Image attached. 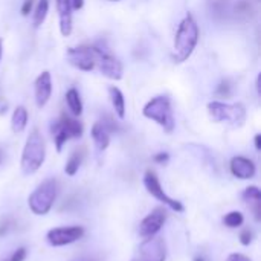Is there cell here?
Listing matches in <instances>:
<instances>
[{"instance_id": "10", "label": "cell", "mask_w": 261, "mask_h": 261, "mask_svg": "<svg viewBox=\"0 0 261 261\" xmlns=\"http://www.w3.org/2000/svg\"><path fill=\"white\" fill-rule=\"evenodd\" d=\"M167 220V211L162 206L154 208L139 225V236L144 239L154 237L164 226Z\"/></svg>"}, {"instance_id": "16", "label": "cell", "mask_w": 261, "mask_h": 261, "mask_svg": "<svg viewBox=\"0 0 261 261\" xmlns=\"http://www.w3.org/2000/svg\"><path fill=\"white\" fill-rule=\"evenodd\" d=\"M58 122H60L61 128L66 132V135L69 136V139L70 138H73V139L81 138V135H83V125H81V122H78L76 119H73V118H70L67 115H61V118H60Z\"/></svg>"}, {"instance_id": "17", "label": "cell", "mask_w": 261, "mask_h": 261, "mask_svg": "<svg viewBox=\"0 0 261 261\" xmlns=\"http://www.w3.org/2000/svg\"><path fill=\"white\" fill-rule=\"evenodd\" d=\"M109 93H110V99H112V104H113V109H115L116 115L121 119H124L125 118V98H124L122 92L118 87L112 86L109 89Z\"/></svg>"}, {"instance_id": "8", "label": "cell", "mask_w": 261, "mask_h": 261, "mask_svg": "<svg viewBox=\"0 0 261 261\" xmlns=\"http://www.w3.org/2000/svg\"><path fill=\"white\" fill-rule=\"evenodd\" d=\"M84 236L83 226H69V228H54L47 232L46 239L50 246H66L78 242Z\"/></svg>"}, {"instance_id": "27", "label": "cell", "mask_w": 261, "mask_h": 261, "mask_svg": "<svg viewBox=\"0 0 261 261\" xmlns=\"http://www.w3.org/2000/svg\"><path fill=\"white\" fill-rule=\"evenodd\" d=\"M252 239H254L252 231L245 229V231H242V232H240V243H242L243 246H249V245L252 243Z\"/></svg>"}, {"instance_id": "24", "label": "cell", "mask_w": 261, "mask_h": 261, "mask_svg": "<svg viewBox=\"0 0 261 261\" xmlns=\"http://www.w3.org/2000/svg\"><path fill=\"white\" fill-rule=\"evenodd\" d=\"M243 199L245 200H254V202H260L261 200V191L258 187H248L243 193Z\"/></svg>"}, {"instance_id": "2", "label": "cell", "mask_w": 261, "mask_h": 261, "mask_svg": "<svg viewBox=\"0 0 261 261\" xmlns=\"http://www.w3.org/2000/svg\"><path fill=\"white\" fill-rule=\"evenodd\" d=\"M46 158V144L41 133L34 128L26 139L23 153H21V171L24 174H34L40 170Z\"/></svg>"}, {"instance_id": "11", "label": "cell", "mask_w": 261, "mask_h": 261, "mask_svg": "<svg viewBox=\"0 0 261 261\" xmlns=\"http://www.w3.org/2000/svg\"><path fill=\"white\" fill-rule=\"evenodd\" d=\"M139 258L142 261H165L167 245L162 237H150L139 246Z\"/></svg>"}, {"instance_id": "39", "label": "cell", "mask_w": 261, "mask_h": 261, "mask_svg": "<svg viewBox=\"0 0 261 261\" xmlns=\"http://www.w3.org/2000/svg\"><path fill=\"white\" fill-rule=\"evenodd\" d=\"M112 2H118V0H112Z\"/></svg>"}, {"instance_id": "29", "label": "cell", "mask_w": 261, "mask_h": 261, "mask_svg": "<svg viewBox=\"0 0 261 261\" xmlns=\"http://www.w3.org/2000/svg\"><path fill=\"white\" fill-rule=\"evenodd\" d=\"M168 159H170V154L168 153H158L153 158V161L158 162V164H165V162H168Z\"/></svg>"}, {"instance_id": "4", "label": "cell", "mask_w": 261, "mask_h": 261, "mask_svg": "<svg viewBox=\"0 0 261 261\" xmlns=\"http://www.w3.org/2000/svg\"><path fill=\"white\" fill-rule=\"evenodd\" d=\"M57 193H58L57 180L55 179H46L29 196V199H28L29 210L35 216H46L50 211V208L57 199Z\"/></svg>"}, {"instance_id": "14", "label": "cell", "mask_w": 261, "mask_h": 261, "mask_svg": "<svg viewBox=\"0 0 261 261\" xmlns=\"http://www.w3.org/2000/svg\"><path fill=\"white\" fill-rule=\"evenodd\" d=\"M57 9L60 15V31L63 37L72 34V6L70 0H57Z\"/></svg>"}, {"instance_id": "19", "label": "cell", "mask_w": 261, "mask_h": 261, "mask_svg": "<svg viewBox=\"0 0 261 261\" xmlns=\"http://www.w3.org/2000/svg\"><path fill=\"white\" fill-rule=\"evenodd\" d=\"M66 102H67V107L69 110L75 115V116H80L81 112H83V102H81V98H80V93L76 89H69L67 93H66Z\"/></svg>"}, {"instance_id": "35", "label": "cell", "mask_w": 261, "mask_h": 261, "mask_svg": "<svg viewBox=\"0 0 261 261\" xmlns=\"http://www.w3.org/2000/svg\"><path fill=\"white\" fill-rule=\"evenodd\" d=\"M2 55H3V40L0 38V60H2Z\"/></svg>"}, {"instance_id": "22", "label": "cell", "mask_w": 261, "mask_h": 261, "mask_svg": "<svg viewBox=\"0 0 261 261\" xmlns=\"http://www.w3.org/2000/svg\"><path fill=\"white\" fill-rule=\"evenodd\" d=\"M47 11H49V0H38L35 12H34V26L35 28H38L44 21Z\"/></svg>"}, {"instance_id": "20", "label": "cell", "mask_w": 261, "mask_h": 261, "mask_svg": "<svg viewBox=\"0 0 261 261\" xmlns=\"http://www.w3.org/2000/svg\"><path fill=\"white\" fill-rule=\"evenodd\" d=\"M83 158H84V148L75 150V151L70 154V158H69V161H67L66 167H64L66 174H69V176H75V174H76V171H78V168H80V165H81V162H83Z\"/></svg>"}, {"instance_id": "6", "label": "cell", "mask_w": 261, "mask_h": 261, "mask_svg": "<svg viewBox=\"0 0 261 261\" xmlns=\"http://www.w3.org/2000/svg\"><path fill=\"white\" fill-rule=\"evenodd\" d=\"M144 185H145V190L148 191V194H151L154 199H158L159 202H162L164 205H167L168 208H171L176 213H184V210H185L184 205L179 200H174V199H171L170 196L165 194V191L162 190V185L159 182V177H158V174L153 170H147L145 171V174H144Z\"/></svg>"}, {"instance_id": "26", "label": "cell", "mask_w": 261, "mask_h": 261, "mask_svg": "<svg viewBox=\"0 0 261 261\" xmlns=\"http://www.w3.org/2000/svg\"><path fill=\"white\" fill-rule=\"evenodd\" d=\"M26 255H28L26 248H18L17 251H14V252L11 254V257H8L6 260L3 261H24Z\"/></svg>"}, {"instance_id": "18", "label": "cell", "mask_w": 261, "mask_h": 261, "mask_svg": "<svg viewBox=\"0 0 261 261\" xmlns=\"http://www.w3.org/2000/svg\"><path fill=\"white\" fill-rule=\"evenodd\" d=\"M28 125V110L24 107H17L12 113L11 119V127L14 133H21Z\"/></svg>"}, {"instance_id": "3", "label": "cell", "mask_w": 261, "mask_h": 261, "mask_svg": "<svg viewBox=\"0 0 261 261\" xmlns=\"http://www.w3.org/2000/svg\"><path fill=\"white\" fill-rule=\"evenodd\" d=\"M142 115L147 119L154 121L156 124H159L167 133H171L174 130V116H173V110H171V102L168 96H154L153 99H150L144 110Z\"/></svg>"}, {"instance_id": "33", "label": "cell", "mask_w": 261, "mask_h": 261, "mask_svg": "<svg viewBox=\"0 0 261 261\" xmlns=\"http://www.w3.org/2000/svg\"><path fill=\"white\" fill-rule=\"evenodd\" d=\"M255 148H257V150H261V135H257V136H255Z\"/></svg>"}, {"instance_id": "13", "label": "cell", "mask_w": 261, "mask_h": 261, "mask_svg": "<svg viewBox=\"0 0 261 261\" xmlns=\"http://www.w3.org/2000/svg\"><path fill=\"white\" fill-rule=\"evenodd\" d=\"M231 173L237 179L246 180V179H252L255 176L257 168H255V164L251 159H248L245 156H236L231 161Z\"/></svg>"}, {"instance_id": "5", "label": "cell", "mask_w": 261, "mask_h": 261, "mask_svg": "<svg viewBox=\"0 0 261 261\" xmlns=\"http://www.w3.org/2000/svg\"><path fill=\"white\" fill-rule=\"evenodd\" d=\"M208 113L214 122H231L236 127H242L246 121V109L243 104H226L220 101H211L208 104Z\"/></svg>"}, {"instance_id": "1", "label": "cell", "mask_w": 261, "mask_h": 261, "mask_svg": "<svg viewBox=\"0 0 261 261\" xmlns=\"http://www.w3.org/2000/svg\"><path fill=\"white\" fill-rule=\"evenodd\" d=\"M199 41V26L191 14H187L180 21L174 38V61L184 63L194 52Z\"/></svg>"}, {"instance_id": "9", "label": "cell", "mask_w": 261, "mask_h": 261, "mask_svg": "<svg viewBox=\"0 0 261 261\" xmlns=\"http://www.w3.org/2000/svg\"><path fill=\"white\" fill-rule=\"evenodd\" d=\"M67 60L69 63L83 70L90 72L95 70V58H93V46H80V47H69L67 49Z\"/></svg>"}, {"instance_id": "7", "label": "cell", "mask_w": 261, "mask_h": 261, "mask_svg": "<svg viewBox=\"0 0 261 261\" xmlns=\"http://www.w3.org/2000/svg\"><path fill=\"white\" fill-rule=\"evenodd\" d=\"M93 58H95V69L99 70L104 76L116 81L122 78V64L119 60H116L115 57L104 52L99 47H93Z\"/></svg>"}, {"instance_id": "15", "label": "cell", "mask_w": 261, "mask_h": 261, "mask_svg": "<svg viewBox=\"0 0 261 261\" xmlns=\"http://www.w3.org/2000/svg\"><path fill=\"white\" fill-rule=\"evenodd\" d=\"M92 138L99 151H104L110 144V130L106 122H95L92 127Z\"/></svg>"}, {"instance_id": "12", "label": "cell", "mask_w": 261, "mask_h": 261, "mask_svg": "<svg viewBox=\"0 0 261 261\" xmlns=\"http://www.w3.org/2000/svg\"><path fill=\"white\" fill-rule=\"evenodd\" d=\"M34 90H35V102H37V107H44L49 99H50V95H52V78H50V73L47 70L41 72L37 80H35V84H34Z\"/></svg>"}, {"instance_id": "37", "label": "cell", "mask_w": 261, "mask_h": 261, "mask_svg": "<svg viewBox=\"0 0 261 261\" xmlns=\"http://www.w3.org/2000/svg\"><path fill=\"white\" fill-rule=\"evenodd\" d=\"M194 261H203V258H196Z\"/></svg>"}, {"instance_id": "30", "label": "cell", "mask_w": 261, "mask_h": 261, "mask_svg": "<svg viewBox=\"0 0 261 261\" xmlns=\"http://www.w3.org/2000/svg\"><path fill=\"white\" fill-rule=\"evenodd\" d=\"M226 261H252L249 257H246V255H243V254H231Z\"/></svg>"}, {"instance_id": "36", "label": "cell", "mask_w": 261, "mask_h": 261, "mask_svg": "<svg viewBox=\"0 0 261 261\" xmlns=\"http://www.w3.org/2000/svg\"><path fill=\"white\" fill-rule=\"evenodd\" d=\"M3 158H5V153H3V150L0 148V165H2V162H3Z\"/></svg>"}, {"instance_id": "32", "label": "cell", "mask_w": 261, "mask_h": 261, "mask_svg": "<svg viewBox=\"0 0 261 261\" xmlns=\"http://www.w3.org/2000/svg\"><path fill=\"white\" fill-rule=\"evenodd\" d=\"M84 5V0H70V6H72V11L73 9H81Z\"/></svg>"}, {"instance_id": "34", "label": "cell", "mask_w": 261, "mask_h": 261, "mask_svg": "<svg viewBox=\"0 0 261 261\" xmlns=\"http://www.w3.org/2000/svg\"><path fill=\"white\" fill-rule=\"evenodd\" d=\"M70 261H96L93 260V258H90V257H76V258H73V260Z\"/></svg>"}, {"instance_id": "21", "label": "cell", "mask_w": 261, "mask_h": 261, "mask_svg": "<svg viewBox=\"0 0 261 261\" xmlns=\"http://www.w3.org/2000/svg\"><path fill=\"white\" fill-rule=\"evenodd\" d=\"M50 132H52V136H54V141H55V147H57V151H61L63 145L69 141V136L66 135V132L61 128L60 122H54L52 127H50Z\"/></svg>"}, {"instance_id": "31", "label": "cell", "mask_w": 261, "mask_h": 261, "mask_svg": "<svg viewBox=\"0 0 261 261\" xmlns=\"http://www.w3.org/2000/svg\"><path fill=\"white\" fill-rule=\"evenodd\" d=\"M32 3H34V0H24V2H23V6H21V14H23V15H28V14L31 12Z\"/></svg>"}, {"instance_id": "23", "label": "cell", "mask_w": 261, "mask_h": 261, "mask_svg": "<svg viewBox=\"0 0 261 261\" xmlns=\"http://www.w3.org/2000/svg\"><path fill=\"white\" fill-rule=\"evenodd\" d=\"M243 222H245V217L240 211H231L223 217V223L228 228H239L243 225Z\"/></svg>"}, {"instance_id": "38", "label": "cell", "mask_w": 261, "mask_h": 261, "mask_svg": "<svg viewBox=\"0 0 261 261\" xmlns=\"http://www.w3.org/2000/svg\"><path fill=\"white\" fill-rule=\"evenodd\" d=\"M132 261H142L141 258H135V260H132Z\"/></svg>"}, {"instance_id": "28", "label": "cell", "mask_w": 261, "mask_h": 261, "mask_svg": "<svg viewBox=\"0 0 261 261\" xmlns=\"http://www.w3.org/2000/svg\"><path fill=\"white\" fill-rule=\"evenodd\" d=\"M217 95L219 96H223V98H228L231 95V86L228 81H223L219 87H217Z\"/></svg>"}, {"instance_id": "25", "label": "cell", "mask_w": 261, "mask_h": 261, "mask_svg": "<svg viewBox=\"0 0 261 261\" xmlns=\"http://www.w3.org/2000/svg\"><path fill=\"white\" fill-rule=\"evenodd\" d=\"M236 12L239 14H249L252 12V5L249 0H239L236 5Z\"/></svg>"}]
</instances>
